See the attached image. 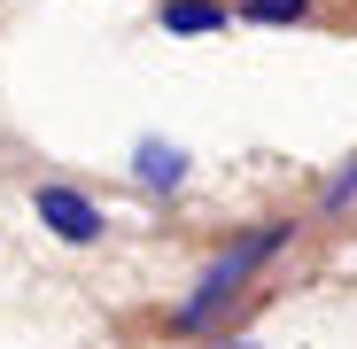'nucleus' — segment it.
Masks as SVG:
<instances>
[{
  "mask_svg": "<svg viewBox=\"0 0 357 349\" xmlns=\"http://www.w3.org/2000/svg\"><path fill=\"white\" fill-rule=\"evenodd\" d=\"M287 233H295V225H264V233H249V241H233L225 256H210V272L195 279V295L171 311V326H178V334H202L225 303H241V295H249V279H257V264L287 249Z\"/></svg>",
  "mask_w": 357,
  "mask_h": 349,
  "instance_id": "obj_1",
  "label": "nucleus"
},
{
  "mask_svg": "<svg viewBox=\"0 0 357 349\" xmlns=\"http://www.w3.org/2000/svg\"><path fill=\"white\" fill-rule=\"evenodd\" d=\"M31 210H39V225L54 233V241H70V249H93L101 225H109V217L93 210V194H78V187H39Z\"/></svg>",
  "mask_w": 357,
  "mask_h": 349,
  "instance_id": "obj_2",
  "label": "nucleus"
},
{
  "mask_svg": "<svg viewBox=\"0 0 357 349\" xmlns=\"http://www.w3.org/2000/svg\"><path fill=\"white\" fill-rule=\"evenodd\" d=\"M187 163H195L187 148H178V140H155V132H148V140L132 148V171H140V187H155V194L187 187Z\"/></svg>",
  "mask_w": 357,
  "mask_h": 349,
  "instance_id": "obj_3",
  "label": "nucleus"
},
{
  "mask_svg": "<svg viewBox=\"0 0 357 349\" xmlns=\"http://www.w3.org/2000/svg\"><path fill=\"white\" fill-rule=\"evenodd\" d=\"M155 24H163L171 39H210V31H225V24H233V8H225V0H163Z\"/></svg>",
  "mask_w": 357,
  "mask_h": 349,
  "instance_id": "obj_4",
  "label": "nucleus"
},
{
  "mask_svg": "<svg viewBox=\"0 0 357 349\" xmlns=\"http://www.w3.org/2000/svg\"><path fill=\"white\" fill-rule=\"evenodd\" d=\"M241 16H249V24H303L311 0H241Z\"/></svg>",
  "mask_w": 357,
  "mask_h": 349,
  "instance_id": "obj_5",
  "label": "nucleus"
},
{
  "mask_svg": "<svg viewBox=\"0 0 357 349\" xmlns=\"http://www.w3.org/2000/svg\"><path fill=\"white\" fill-rule=\"evenodd\" d=\"M349 202H357V163H342V171H334V187H326V217H342Z\"/></svg>",
  "mask_w": 357,
  "mask_h": 349,
  "instance_id": "obj_6",
  "label": "nucleus"
},
{
  "mask_svg": "<svg viewBox=\"0 0 357 349\" xmlns=\"http://www.w3.org/2000/svg\"><path fill=\"white\" fill-rule=\"evenodd\" d=\"M218 349H257V341H218Z\"/></svg>",
  "mask_w": 357,
  "mask_h": 349,
  "instance_id": "obj_7",
  "label": "nucleus"
}]
</instances>
